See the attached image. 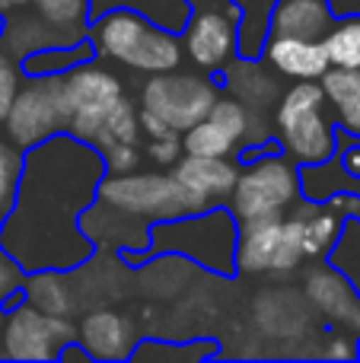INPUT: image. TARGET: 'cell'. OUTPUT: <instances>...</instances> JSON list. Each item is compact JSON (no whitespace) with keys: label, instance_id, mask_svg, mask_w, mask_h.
Instances as JSON below:
<instances>
[{"label":"cell","instance_id":"d4e9b609","mask_svg":"<svg viewBox=\"0 0 360 363\" xmlns=\"http://www.w3.org/2000/svg\"><path fill=\"white\" fill-rule=\"evenodd\" d=\"M89 57H96L93 48H89L86 38H80V42L55 45V48L35 51V55L23 57L19 67H23L26 77H61V74H67L70 67H77V64L89 61Z\"/></svg>","mask_w":360,"mask_h":363},{"label":"cell","instance_id":"cb8c5ba5","mask_svg":"<svg viewBox=\"0 0 360 363\" xmlns=\"http://www.w3.org/2000/svg\"><path fill=\"white\" fill-rule=\"evenodd\" d=\"M115 6L140 13L169 32H182L191 13V0H89V16H99L102 10H115Z\"/></svg>","mask_w":360,"mask_h":363},{"label":"cell","instance_id":"8d00e7d4","mask_svg":"<svg viewBox=\"0 0 360 363\" xmlns=\"http://www.w3.org/2000/svg\"><path fill=\"white\" fill-rule=\"evenodd\" d=\"M32 0H0V16H10V13H19V10H29Z\"/></svg>","mask_w":360,"mask_h":363},{"label":"cell","instance_id":"9a60e30c","mask_svg":"<svg viewBox=\"0 0 360 363\" xmlns=\"http://www.w3.org/2000/svg\"><path fill=\"white\" fill-rule=\"evenodd\" d=\"M236 169H240V163H233L230 157H191V153H182L169 172L182 185V191L189 194L195 211H204V207L227 204L236 182Z\"/></svg>","mask_w":360,"mask_h":363},{"label":"cell","instance_id":"f35d334b","mask_svg":"<svg viewBox=\"0 0 360 363\" xmlns=\"http://www.w3.org/2000/svg\"><path fill=\"white\" fill-rule=\"evenodd\" d=\"M0 322H4V306H0Z\"/></svg>","mask_w":360,"mask_h":363},{"label":"cell","instance_id":"d6986e66","mask_svg":"<svg viewBox=\"0 0 360 363\" xmlns=\"http://www.w3.org/2000/svg\"><path fill=\"white\" fill-rule=\"evenodd\" d=\"M19 296L48 315L77 319V309H80V287L70 284V271H29V274H23Z\"/></svg>","mask_w":360,"mask_h":363},{"label":"cell","instance_id":"30bf717a","mask_svg":"<svg viewBox=\"0 0 360 363\" xmlns=\"http://www.w3.org/2000/svg\"><path fill=\"white\" fill-rule=\"evenodd\" d=\"M64 121L67 115H64L61 77H29L19 83L0 128L10 144H16L19 150H29V147L61 134Z\"/></svg>","mask_w":360,"mask_h":363},{"label":"cell","instance_id":"3957f363","mask_svg":"<svg viewBox=\"0 0 360 363\" xmlns=\"http://www.w3.org/2000/svg\"><path fill=\"white\" fill-rule=\"evenodd\" d=\"M64 89V131L89 144L93 150H108L112 144H140L137 106L131 102L125 83L106 61H89L61 74Z\"/></svg>","mask_w":360,"mask_h":363},{"label":"cell","instance_id":"9c48e42d","mask_svg":"<svg viewBox=\"0 0 360 363\" xmlns=\"http://www.w3.org/2000/svg\"><path fill=\"white\" fill-rule=\"evenodd\" d=\"M77 322L67 315H48L23 296L4 306L0 322V354L10 360H57L74 341Z\"/></svg>","mask_w":360,"mask_h":363},{"label":"cell","instance_id":"6da1fadb","mask_svg":"<svg viewBox=\"0 0 360 363\" xmlns=\"http://www.w3.org/2000/svg\"><path fill=\"white\" fill-rule=\"evenodd\" d=\"M106 176L102 153L67 131L23 150L16 191L0 220V249L29 271H77L93 258L80 217Z\"/></svg>","mask_w":360,"mask_h":363},{"label":"cell","instance_id":"7a4b0ae2","mask_svg":"<svg viewBox=\"0 0 360 363\" xmlns=\"http://www.w3.org/2000/svg\"><path fill=\"white\" fill-rule=\"evenodd\" d=\"M185 213H195V204L172 172H106L96 188V201L83 211L80 226L93 249H108L125 255L128 262H137L147 255L150 226Z\"/></svg>","mask_w":360,"mask_h":363},{"label":"cell","instance_id":"8992f818","mask_svg":"<svg viewBox=\"0 0 360 363\" xmlns=\"http://www.w3.org/2000/svg\"><path fill=\"white\" fill-rule=\"evenodd\" d=\"M236 236L240 220L227 204H217L153 223L147 255H182L198 268H208L210 274L230 277L236 274Z\"/></svg>","mask_w":360,"mask_h":363},{"label":"cell","instance_id":"44dd1931","mask_svg":"<svg viewBox=\"0 0 360 363\" xmlns=\"http://www.w3.org/2000/svg\"><path fill=\"white\" fill-rule=\"evenodd\" d=\"M325 106L348 138H360V70L329 67L319 77Z\"/></svg>","mask_w":360,"mask_h":363},{"label":"cell","instance_id":"836d02e7","mask_svg":"<svg viewBox=\"0 0 360 363\" xmlns=\"http://www.w3.org/2000/svg\"><path fill=\"white\" fill-rule=\"evenodd\" d=\"M102 163H106V172H112V176L134 172L144 163V150H140V144H112L108 150H102Z\"/></svg>","mask_w":360,"mask_h":363},{"label":"cell","instance_id":"d590c367","mask_svg":"<svg viewBox=\"0 0 360 363\" xmlns=\"http://www.w3.org/2000/svg\"><path fill=\"white\" fill-rule=\"evenodd\" d=\"M338 163H342V169H344V176H348L351 182L360 179V138H351V144L344 147H338Z\"/></svg>","mask_w":360,"mask_h":363},{"label":"cell","instance_id":"ab89813d","mask_svg":"<svg viewBox=\"0 0 360 363\" xmlns=\"http://www.w3.org/2000/svg\"><path fill=\"white\" fill-rule=\"evenodd\" d=\"M0 32H4V16H0Z\"/></svg>","mask_w":360,"mask_h":363},{"label":"cell","instance_id":"52a82bcc","mask_svg":"<svg viewBox=\"0 0 360 363\" xmlns=\"http://www.w3.org/2000/svg\"><path fill=\"white\" fill-rule=\"evenodd\" d=\"M233 191L227 198V207L240 223L252 220H271L287 217L293 211L303 188H300V166L287 157L281 147L265 144L259 150L240 157Z\"/></svg>","mask_w":360,"mask_h":363},{"label":"cell","instance_id":"ffe728a7","mask_svg":"<svg viewBox=\"0 0 360 363\" xmlns=\"http://www.w3.org/2000/svg\"><path fill=\"white\" fill-rule=\"evenodd\" d=\"M55 45H70V38H64L57 29H51L35 10H19L4 16V32H0V48L6 55H13L16 61L35 55V51L55 48Z\"/></svg>","mask_w":360,"mask_h":363},{"label":"cell","instance_id":"ac0fdd59","mask_svg":"<svg viewBox=\"0 0 360 363\" xmlns=\"http://www.w3.org/2000/svg\"><path fill=\"white\" fill-rule=\"evenodd\" d=\"M287 223L293 226V236L300 242L303 262H316L332 252V245L342 236L344 217L329 204V201H310L300 198L293 211L287 213Z\"/></svg>","mask_w":360,"mask_h":363},{"label":"cell","instance_id":"ba28073f","mask_svg":"<svg viewBox=\"0 0 360 363\" xmlns=\"http://www.w3.org/2000/svg\"><path fill=\"white\" fill-rule=\"evenodd\" d=\"M220 96L217 83L195 70H163V74H150L140 83L137 106L153 112L157 118H163L172 131H189L195 121H201L208 115V108L214 106V99Z\"/></svg>","mask_w":360,"mask_h":363},{"label":"cell","instance_id":"4fadbf2b","mask_svg":"<svg viewBox=\"0 0 360 363\" xmlns=\"http://www.w3.org/2000/svg\"><path fill=\"white\" fill-rule=\"evenodd\" d=\"M300 294L306 296L313 313H319L325 325L351 335L360 332V296L329 258L310 262V268L303 271V281H300Z\"/></svg>","mask_w":360,"mask_h":363},{"label":"cell","instance_id":"f546056e","mask_svg":"<svg viewBox=\"0 0 360 363\" xmlns=\"http://www.w3.org/2000/svg\"><path fill=\"white\" fill-rule=\"evenodd\" d=\"M140 150H144V163H153L157 169H172L182 157V134L169 131L159 138H140Z\"/></svg>","mask_w":360,"mask_h":363},{"label":"cell","instance_id":"e575fe53","mask_svg":"<svg viewBox=\"0 0 360 363\" xmlns=\"http://www.w3.org/2000/svg\"><path fill=\"white\" fill-rule=\"evenodd\" d=\"M322 345H319V354L329 360H354L357 357V338L351 332H342V328H335V332L322 335Z\"/></svg>","mask_w":360,"mask_h":363},{"label":"cell","instance_id":"f1b7e54d","mask_svg":"<svg viewBox=\"0 0 360 363\" xmlns=\"http://www.w3.org/2000/svg\"><path fill=\"white\" fill-rule=\"evenodd\" d=\"M325 258L348 277L351 287L360 296V220H344L342 236H338V242L332 245V252Z\"/></svg>","mask_w":360,"mask_h":363},{"label":"cell","instance_id":"4316f807","mask_svg":"<svg viewBox=\"0 0 360 363\" xmlns=\"http://www.w3.org/2000/svg\"><path fill=\"white\" fill-rule=\"evenodd\" d=\"M182 153H191V157H240V144L217 125L210 115H204L201 121L182 131Z\"/></svg>","mask_w":360,"mask_h":363},{"label":"cell","instance_id":"277c9868","mask_svg":"<svg viewBox=\"0 0 360 363\" xmlns=\"http://www.w3.org/2000/svg\"><path fill=\"white\" fill-rule=\"evenodd\" d=\"M86 42L99 61L118 64L134 74H163V70L182 67V38L163 26L150 23L147 16L125 6L102 10L99 16H89Z\"/></svg>","mask_w":360,"mask_h":363},{"label":"cell","instance_id":"60d3db41","mask_svg":"<svg viewBox=\"0 0 360 363\" xmlns=\"http://www.w3.org/2000/svg\"><path fill=\"white\" fill-rule=\"evenodd\" d=\"M0 220H4V211H0Z\"/></svg>","mask_w":360,"mask_h":363},{"label":"cell","instance_id":"7c38bea8","mask_svg":"<svg viewBox=\"0 0 360 363\" xmlns=\"http://www.w3.org/2000/svg\"><path fill=\"white\" fill-rule=\"evenodd\" d=\"M179 38H182L185 57L198 70L223 74L227 64L233 57H240V48H236V6L230 0H223V6L195 4Z\"/></svg>","mask_w":360,"mask_h":363},{"label":"cell","instance_id":"4dcf8cb0","mask_svg":"<svg viewBox=\"0 0 360 363\" xmlns=\"http://www.w3.org/2000/svg\"><path fill=\"white\" fill-rule=\"evenodd\" d=\"M19 169H23V150L0 134V211L4 213L13 201V191H16Z\"/></svg>","mask_w":360,"mask_h":363},{"label":"cell","instance_id":"484cf974","mask_svg":"<svg viewBox=\"0 0 360 363\" xmlns=\"http://www.w3.org/2000/svg\"><path fill=\"white\" fill-rule=\"evenodd\" d=\"M32 10L70 42L86 38L89 0H32Z\"/></svg>","mask_w":360,"mask_h":363},{"label":"cell","instance_id":"8fae6325","mask_svg":"<svg viewBox=\"0 0 360 363\" xmlns=\"http://www.w3.org/2000/svg\"><path fill=\"white\" fill-rule=\"evenodd\" d=\"M303 264V252L287 217L240 223L236 271L249 277H291Z\"/></svg>","mask_w":360,"mask_h":363},{"label":"cell","instance_id":"d6a6232c","mask_svg":"<svg viewBox=\"0 0 360 363\" xmlns=\"http://www.w3.org/2000/svg\"><path fill=\"white\" fill-rule=\"evenodd\" d=\"M214 347L210 345H157V341H144L131 351V357H189V360H198V357H210Z\"/></svg>","mask_w":360,"mask_h":363},{"label":"cell","instance_id":"2e32d148","mask_svg":"<svg viewBox=\"0 0 360 363\" xmlns=\"http://www.w3.org/2000/svg\"><path fill=\"white\" fill-rule=\"evenodd\" d=\"M261 61L281 80H319L332 67L322 48V38H297V35H268L261 48Z\"/></svg>","mask_w":360,"mask_h":363},{"label":"cell","instance_id":"1f68e13d","mask_svg":"<svg viewBox=\"0 0 360 363\" xmlns=\"http://www.w3.org/2000/svg\"><path fill=\"white\" fill-rule=\"evenodd\" d=\"M19 83H23V67H19L16 57L0 48V125H4L6 112H10V102L16 96Z\"/></svg>","mask_w":360,"mask_h":363},{"label":"cell","instance_id":"7402d4cb","mask_svg":"<svg viewBox=\"0 0 360 363\" xmlns=\"http://www.w3.org/2000/svg\"><path fill=\"white\" fill-rule=\"evenodd\" d=\"M332 19L325 0H278L271 10V35L322 38Z\"/></svg>","mask_w":360,"mask_h":363},{"label":"cell","instance_id":"74e56055","mask_svg":"<svg viewBox=\"0 0 360 363\" xmlns=\"http://www.w3.org/2000/svg\"><path fill=\"white\" fill-rule=\"evenodd\" d=\"M195 4H223V0H191V6Z\"/></svg>","mask_w":360,"mask_h":363},{"label":"cell","instance_id":"5b68a950","mask_svg":"<svg viewBox=\"0 0 360 363\" xmlns=\"http://www.w3.org/2000/svg\"><path fill=\"white\" fill-rule=\"evenodd\" d=\"M274 147L287 153L297 166L325 163L338 153L342 134L332 118L319 80H293L271 108Z\"/></svg>","mask_w":360,"mask_h":363},{"label":"cell","instance_id":"603a6c76","mask_svg":"<svg viewBox=\"0 0 360 363\" xmlns=\"http://www.w3.org/2000/svg\"><path fill=\"white\" fill-rule=\"evenodd\" d=\"M236 6V48L240 57H261L271 35V10L278 0H230Z\"/></svg>","mask_w":360,"mask_h":363},{"label":"cell","instance_id":"83f0119b","mask_svg":"<svg viewBox=\"0 0 360 363\" xmlns=\"http://www.w3.org/2000/svg\"><path fill=\"white\" fill-rule=\"evenodd\" d=\"M322 48L332 67L360 70V16L332 19V26L322 35Z\"/></svg>","mask_w":360,"mask_h":363},{"label":"cell","instance_id":"5bb4252c","mask_svg":"<svg viewBox=\"0 0 360 363\" xmlns=\"http://www.w3.org/2000/svg\"><path fill=\"white\" fill-rule=\"evenodd\" d=\"M74 341L83 347L89 360H125L137 347V328L118 309L96 306L77 319Z\"/></svg>","mask_w":360,"mask_h":363},{"label":"cell","instance_id":"e0dca14e","mask_svg":"<svg viewBox=\"0 0 360 363\" xmlns=\"http://www.w3.org/2000/svg\"><path fill=\"white\" fill-rule=\"evenodd\" d=\"M223 93L240 99L252 112H271L284 93V80L261 57H233L223 70Z\"/></svg>","mask_w":360,"mask_h":363}]
</instances>
